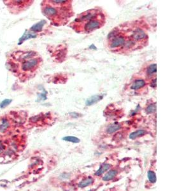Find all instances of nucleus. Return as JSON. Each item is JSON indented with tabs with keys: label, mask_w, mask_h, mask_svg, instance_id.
<instances>
[{
	"label": "nucleus",
	"mask_w": 170,
	"mask_h": 191,
	"mask_svg": "<svg viewBox=\"0 0 170 191\" xmlns=\"http://www.w3.org/2000/svg\"><path fill=\"white\" fill-rule=\"evenodd\" d=\"M39 64V60L38 59H30L28 60L24 61L22 64L21 69L24 72H29L33 69H35Z\"/></svg>",
	"instance_id": "1"
},
{
	"label": "nucleus",
	"mask_w": 170,
	"mask_h": 191,
	"mask_svg": "<svg viewBox=\"0 0 170 191\" xmlns=\"http://www.w3.org/2000/svg\"><path fill=\"white\" fill-rule=\"evenodd\" d=\"M101 26V22L100 21L97 19H93V20L89 21L86 23L84 26V30L86 32H91L93 30H95L96 29L100 28Z\"/></svg>",
	"instance_id": "2"
},
{
	"label": "nucleus",
	"mask_w": 170,
	"mask_h": 191,
	"mask_svg": "<svg viewBox=\"0 0 170 191\" xmlns=\"http://www.w3.org/2000/svg\"><path fill=\"white\" fill-rule=\"evenodd\" d=\"M43 12L45 15L48 17H54L55 15H57V10L54 6H46L44 8Z\"/></svg>",
	"instance_id": "3"
},
{
	"label": "nucleus",
	"mask_w": 170,
	"mask_h": 191,
	"mask_svg": "<svg viewBox=\"0 0 170 191\" xmlns=\"http://www.w3.org/2000/svg\"><path fill=\"white\" fill-rule=\"evenodd\" d=\"M132 38L135 40L141 41L147 38V36L144 31L141 30V29L138 28L133 32V33L132 34Z\"/></svg>",
	"instance_id": "4"
},
{
	"label": "nucleus",
	"mask_w": 170,
	"mask_h": 191,
	"mask_svg": "<svg viewBox=\"0 0 170 191\" xmlns=\"http://www.w3.org/2000/svg\"><path fill=\"white\" fill-rule=\"evenodd\" d=\"M10 128V122L6 118H3L0 121V134H4Z\"/></svg>",
	"instance_id": "5"
},
{
	"label": "nucleus",
	"mask_w": 170,
	"mask_h": 191,
	"mask_svg": "<svg viewBox=\"0 0 170 191\" xmlns=\"http://www.w3.org/2000/svg\"><path fill=\"white\" fill-rule=\"evenodd\" d=\"M125 43V38L122 36L116 37L114 38L110 43V47L112 48H115L117 47H121L122 45Z\"/></svg>",
	"instance_id": "6"
},
{
	"label": "nucleus",
	"mask_w": 170,
	"mask_h": 191,
	"mask_svg": "<svg viewBox=\"0 0 170 191\" xmlns=\"http://www.w3.org/2000/svg\"><path fill=\"white\" fill-rule=\"evenodd\" d=\"M103 97H104L103 94H96L92 96L86 100V106H91L93 105L96 104V103H97V102L101 101V100L103 98Z\"/></svg>",
	"instance_id": "7"
},
{
	"label": "nucleus",
	"mask_w": 170,
	"mask_h": 191,
	"mask_svg": "<svg viewBox=\"0 0 170 191\" xmlns=\"http://www.w3.org/2000/svg\"><path fill=\"white\" fill-rule=\"evenodd\" d=\"M37 37V34L35 33H30L29 32L28 30H26L25 33L24 34L22 35V37L19 39V45L22 44L23 42L26 40H29L30 38H35Z\"/></svg>",
	"instance_id": "8"
},
{
	"label": "nucleus",
	"mask_w": 170,
	"mask_h": 191,
	"mask_svg": "<svg viewBox=\"0 0 170 191\" xmlns=\"http://www.w3.org/2000/svg\"><path fill=\"white\" fill-rule=\"evenodd\" d=\"M96 13L94 12H89V13H86L83 15H81V17L78 19H77L76 21H91L93 20L94 19V17H96Z\"/></svg>",
	"instance_id": "9"
},
{
	"label": "nucleus",
	"mask_w": 170,
	"mask_h": 191,
	"mask_svg": "<svg viewBox=\"0 0 170 191\" xmlns=\"http://www.w3.org/2000/svg\"><path fill=\"white\" fill-rule=\"evenodd\" d=\"M122 125L118 122L113 123V124L110 125L106 129V132L108 134H112L113 132L117 131L121 129Z\"/></svg>",
	"instance_id": "10"
},
{
	"label": "nucleus",
	"mask_w": 170,
	"mask_h": 191,
	"mask_svg": "<svg viewBox=\"0 0 170 191\" xmlns=\"http://www.w3.org/2000/svg\"><path fill=\"white\" fill-rule=\"evenodd\" d=\"M117 174V171L115 170H112L109 171L108 172H107V173L103 177V181H106V182H108V181H110L112 179H113Z\"/></svg>",
	"instance_id": "11"
},
{
	"label": "nucleus",
	"mask_w": 170,
	"mask_h": 191,
	"mask_svg": "<svg viewBox=\"0 0 170 191\" xmlns=\"http://www.w3.org/2000/svg\"><path fill=\"white\" fill-rule=\"evenodd\" d=\"M45 23H46V21L45 20H42L40 22H38L37 24H35L32 26L31 28V30L33 32H40L42 30V29H43V27L44 26Z\"/></svg>",
	"instance_id": "12"
},
{
	"label": "nucleus",
	"mask_w": 170,
	"mask_h": 191,
	"mask_svg": "<svg viewBox=\"0 0 170 191\" xmlns=\"http://www.w3.org/2000/svg\"><path fill=\"white\" fill-rule=\"evenodd\" d=\"M145 85V81L143 79H138L133 83L131 87V89L133 90H138L142 87H144Z\"/></svg>",
	"instance_id": "13"
},
{
	"label": "nucleus",
	"mask_w": 170,
	"mask_h": 191,
	"mask_svg": "<svg viewBox=\"0 0 170 191\" xmlns=\"http://www.w3.org/2000/svg\"><path fill=\"white\" fill-rule=\"evenodd\" d=\"M93 182H94V180L93 178L87 177L86 179L82 180L81 182L78 183V187H79L80 188H85V187L91 185Z\"/></svg>",
	"instance_id": "14"
},
{
	"label": "nucleus",
	"mask_w": 170,
	"mask_h": 191,
	"mask_svg": "<svg viewBox=\"0 0 170 191\" xmlns=\"http://www.w3.org/2000/svg\"><path fill=\"white\" fill-rule=\"evenodd\" d=\"M110 168H111V165L110 164L104 163V164H101L99 169L97 170L95 174L96 176H100L103 173H104V172H105V171H106L107 170H108Z\"/></svg>",
	"instance_id": "15"
},
{
	"label": "nucleus",
	"mask_w": 170,
	"mask_h": 191,
	"mask_svg": "<svg viewBox=\"0 0 170 191\" xmlns=\"http://www.w3.org/2000/svg\"><path fill=\"white\" fill-rule=\"evenodd\" d=\"M146 133V132L145 130H143V129H139V130H137L135 132H132L129 135V138L131 139V140H135V139L142 137V136L145 135Z\"/></svg>",
	"instance_id": "16"
},
{
	"label": "nucleus",
	"mask_w": 170,
	"mask_h": 191,
	"mask_svg": "<svg viewBox=\"0 0 170 191\" xmlns=\"http://www.w3.org/2000/svg\"><path fill=\"white\" fill-rule=\"evenodd\" d=\"M63 140L64 141L71 142V143H78L80 141L79 138H78L75 137H71V136H69V137H65L64 138H63Z\"/></svg>",
	"instance_id": "17"
},
{
	"label": "nucleus",
	"mask_w": 170,
	"mask_h": 191,
	"mask_svg": "<svg viewBox=\"0 0 170 191\" xmlns=\"http://www.w3.org/2000/svg\"><path fill=\"white\" fill-rule=\"evenodd\" d=\"M147 177H148L150 182L154 183L156 182V174L152 171H149L147 173Z\"/></svg>",
	"instance_id": "18"
},
{
	"label": "nucleus",
	"mask_w": 170,
	"mask_h": 191,
	"mask_svg": "<svg viewBox=\"0 0 170 191\" xmlns=\"http://www.w3.org/2000/svg\"><path fill=\"white\" fill-rule=\"evenodd\" d=\"M156 64H152L149 66L147 70V74L149 76H151L153 73L156 72Z\"/></svg>",
	"instance_id": "19"
},
{
	"label": "nucleus",
	"mask_w": 170,
	"mask_h": 191,
	"mask_svg": "<svg viewBox=\"0 0 170 191\" xmlns=\"http://www.w3.org/2000/svg\"><path fill=\"white\" fill-rule=\"evenodd\" d=\"M156 110V105L155 103H153V104H150L146 108V112L147 114H152V113L155 112Z\"/></svg>",
	"instance_id": "20"
},
{
	"label": "nucleus",
	"mask_w": 170,
	"mask_h": 191,
	"mask_svg": "<svg viewBox=\"0 0 170 191\" xmlns=\"http://www.w3.org/2000/svg\"><path fill=\"white\" fill-rule=\"evenodd\" d=\"M12 101V99H4L1 103H0V108H4L6 107L8 105L10 104Z\"/></svg>",
	"instance_id": "21"
},
{
	"label": "nucleus",
	"mask_w": 170,
	"mask_h": 191,
	"mask_svg": "<svg viewBox=\"0 0 170 191\" xmlns=\"http://www.w3.org/2000/svg\"><path fill=\"white\" fill-rule=\"evenodd\" d=\"M6 151V145L2 141H0V155H3Z\"/></svg>",
	"instance_id": "22"
},
{
	"label": "nucleus",
	"mask_w": 170,
	"mask_h": 191,
	"mask_svg": "<svg viewBox=\"0 0 170 191\" xmlns=\"http://www.w3.org/2000/svg\"><path fill=\"white\" fill-rule=\"evenodd\" d=\"M134 45H135V42L132 40H130L127 41L126 43V47L127 48H129L131 47H132Z\"/></svg>",
	"instance_id": "23"
},
{
	"label": "nucleus",
	"mask_w": 170,
	"mask_h": 191,
	"mask_svg": "<svg viewBox=\"0 0 170 191\" xmlns=\"http://www.w3.org/2000/svg\"><path fill=\"white\" fill-rule=\"evenodd\" d=\"M38 96L39 98L41 99V100H45L47 99V92H45V93L40 94Z\"/></svg>",
	"instance_id": "24"
},
{
	"label": "nucleus",
	"mask_w": 170,
	"mask_h": 191,
	"mask_svg": "<svg viewBox=\"0 0 170 191\" xmlns=\"http://www.w3.org/2000/svg\"><path fill=\"white\" fill-rule=\"evenodd\" d=\"M53 4L55 5H60V4H65V3H67L68 1H52Z\"/></svg>",
	"instance_id": "25"
},
{
	"label": "nucleus",
	"mask_w": 170,
	"mask_h": 191,
	"mask_svg": "<svg viewBox=\"0 0 170 191\" xmlns=\"http://www.w3.org/2000/svg\"><path fill=\"white\" fill-rule=\"evenodd\" d=\"M151 87H156V79H154L153 81H152V82L151 83Z\"/></svg>",
	"instance_id": "26"
},
{
	"label": "nucleus",
	"mask_w": 170,
	"mask_h": 191,
	"mask_svg": "<svg viewBox=\"0 0 170 191\" xmlns=\"http://www.w3.org/2000/svg\"><path fill=\"white\" fill-rule=\"evenodd\" d=\"M89 48H91V49H94V50H96V47L94 46V44H92L91 45V46L89 47Z\"/></svg>",
	"instance_id": "27"
}]
</instances>
